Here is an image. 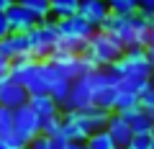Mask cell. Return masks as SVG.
<instances>
[{
    "instance_id": "obj_25",
    "label": "cell",
    "mask_w": 154,
    "mask_h": 149,
    "mask_svg": "<svg viewBox=\"0 0 154 149\" xmlns=\"http://www.w3.org/2000/svg\"><path fill=\"white\" fill-rule=\"evenodd\" d=\"M139 105H141V110L154 121V88H152V85H149V88L139 95Z\"/></svg>"
},
{
    "instance_id": "obj_34",
    "label": "cell",
    "mask_w": 154,
    "mask_h": 149,
    "mask_svg": "<svg viewBox=\"0 0 154 149\" xmlns=\"http://www.w3.org/2000/svg\"><path fill=\"white\" fill-rule=\"evenodd\" d=\"M146 49H154V26H152V31H149V41H146Z\"/></svg>"
},
{
    "instance_id": "obj_40",
    "label": "cell",
    "mask_w": 154,
    "mask_h": 149,
    "mask_svg": "<svg viewBox=\"0 0 154 149\" xmlns=\"http://www.w3.org/2000/svg\"><path fill=\"white\" fill-rule=\"evenodd\" d=\"M116 149H123V147H116Z\"/></svg>"
},
{
    "instance_id": "obj_16",
    "label": "cell",
    "mask_w": 154,
    "mask_h": 149,
    "mask_svg": "<svg viewBox=\"0 0 154 149\" xmlns=\"http://www.w3.org/2000/svg\"><path fill=\"white\" fill-rule=\"evenodd\" d=\"M110 77V75H108ZM116 98H118V88H116L113 82H105V85H100L98 90H95V95H93V105L95 108H100V110H108V113H113V108H116Z\"/></svg>"
},
{
    "instance_id": "obj_14",
    "label": "cell",
    "mask_w": 154,
    "mask_h": 149,
    "mask_svg": "<svg viewBox=\"0 0 154 149\" xmlns=\"http://www.w3.org/2000/svg\"><path fill=\"white\" fill-rule=\"evenodd\" d=\"M28 105L33 108V113H36V116L41 118V121H46V118H54V116H59V113H62L59 103H57V100L51 98L49 93L31 95V98H28Z\"/></svg>"
},
{
    "instance_id": "obj_41",
    "label": "cell",
    "mask_w": 154,
    "mask_h": 149,
    "mask_svg": "<svg viewBox=\"0 0 154 149\" xmlns=\"http://www.w3.org/2000/svg\"><path fill=\"white\" fill-rule=\"evenodd\" d=\"M21 149H28V147H21Z\"/></svg>"
},
{
    "instance_id": "obj_23",
    "label": "cell",
    "mask_w": 154,
    "mask_h": 149,
    "mask_svg": "<svg viewBox=\"0 0 154 149\" xmlns=\"http://www.w3.org/2000/svg\"><path fill=\"white\" fill-rule=\"evenodd\" d=\"M88 147L90 149H116V144H113V139H110V134L103 129V131L93 134V136L88 139Z\"/></svg>"
},
{
    "instance_id": "obj_7",
    "label": "cell",
    "mask_w": 154,
    "mask_h": 149,
    "mask_svg": "<svg viewBox=\"0 0 154 149\" xmlns=\"http://www.w3.org/2000/svg\"><path fill=\"white\" fill-rule=\"evenodd\" d=\"M13 131L26 144H31L36 136H41V118L33 113V108L28 103L13 110Z\"/></svg>"
},
{
    "instance_id": "obj_12",
    "label": "cell",
    "mask_w": 154,
    "mask_h": 149,
    "mask_svg": "<svg viewBox=\"0 0 154 149\" xmlns=\"http://www.w3.org/2000/svg\"><path fill=\"white\" fill-rule=\"evenodd\" d=\"M80 16L88 23H93L95 28H100L105 23V18L110 16L108 0H80Z\"/></svg>"
},
{
    "instance_id": "obj_38",
    "label": "cell",
    "mask_w": 154,
    "mask_h": 149,
    "mask_svg": "<svg viewBox=\"0 0 154 149\" xmlns=\"http://www.w3.org/2000/svg\"><path fill=\"white\" fill-rule=\"evenodd\" d=\"M152 88H154V70H152Z\"/></svg>"
},
{
    "instance_id": "obj_22",
    "label": "cell",
    "mask_w": 154,
    "mask_h": 149,
    "mask_svg": "<svg viewBox=\"0 0 154 149\" xmlns=\"http://www.w3.org/2000/svg\"><path fill=\"white\" fill-rule=\"evenodd\" d=\"M139 105V95L136 93H126V90H118V98H116V108L113 113H123V110H131Z\"/></svg>"
},
{
    "instance_id": "obj_36",
    "label": "cell",
    "mask_w": 154,
    "mask_h": 149,
    "mask_svg": "<svg viewBox=\"0 0 154 149\" xmlns=\"http://www.w3.org/2000/svg\"><path fill=\"white\" fill-rule=\"evenodd\" d=\"M69 149H90L88 144H69Z\"/></svg>"
},
{
    "instance_id": "obj_39",
    "label": "cell",
    "mask_w": 154,
    "mask_h": 149,
    "mask_svg": "<svg viewBox=\"0 0 154 149\" xmlns=\"http://www.w3.org/2000/svg\"><path fill=\"white\" fill-rule=\"evenodd\" d=\"M149 149H154V141H152V147H149Z\"/></svg>"
},
{
    "instance_id": "obj_31",
    "label": "cell",
    "mask_w": 154,
    "mask_h": 149,
    "mask_svg": "<svg viewBox=\"0 0 154 149\" xmlns=\"http://www.w3.org/2000/svg\"><path fill=\"white\" fill-rule=\"evenodd\" d=\"M5 80H11V59L0 57V82H5Z\"/></svg>"
},
{
    "instance_id": "obj_10",
    "label": "cell",
    "mask_w": 154,
    "mask_h": 149,
    "mask_svg": "<svg viewBox=\"0 0 154 149\" xmlns=\"http://www.w3.org/2000/svg\"><path fill=\"white\" fill-rule=\"evenodd\" d=\"M28 90L23 85H18L16 80H5V82H0V105H5V108L16 110L21 105L28 103Z\"/></svg>"
},
{
    "instance_id": "obj_24",
    "label": "cell",
    "mask_w": 154,
    "mask_h": 149,
    "mask_svg": "<svg viewBox=\"0 0 154 149\" xmlns=\"http://www.w3.org/2000/svg\"><path fill=\"white\" fill-rule=\"evenodd\" d=\"M62 113L59 116H54V118H46V121H41V136H59V131H62Z\"/></svg>"
},
{
    "instance_id": "obj_20",
    "label": "cell",
    "mask_w": 154,
    "mask_h": 149,
    "mask_svg": "<svg viewBox=\"0 0 154 149\" xmlns=\"http://www.w3.org/2000/svg\"><path fill=\"white\" fill-rule=\"evenodd\" d=\"M18 5H23L26 11H31L36 16V21H49L51 18V8H49V0H16Z\"/></svg>"
},
{
    "instance_id": "obj_28",
    "label": "cell",
    "mask_w": 154,
    "mask_h": 149,
    "mask_svg": "<svg viewBox=\"0 0 154 149\" xmlns=\"http://www.w3.org/2000/svg\"><path fill=\"white\" fill-rule=\"evenodd\" d=\"M139 13L152 23L154 21V0H139Z\"/></svg>"
},
{
    "instance_id": "obj_2",
    "label": "cell",
    "mask_w": 154,
    "mask_h": 149,
    "mask_svg": "<svg viewBox=\"0 0 154 149\" xmlns=\"http://www.w3.org/2000/svg\"><path fill=\"white\" fill-rule=\"evenodd\" d=\"M98 31L110 33L123 49H134V46H144V49H146L152 23H149L141 13H136V16H116V13H110Z\"/></svg>"
},
{
    "instance_id": "obj_3",
    "label": "cell",
    "mask_w": 154,
    "mask_h": 149,
    "mask_svg": "<svg viewBox=\"0 0 154 149\" xmlns=\"http://www.w3.org/2000/svg\"><path fill=\"white\" fill-rule=\"evenodd\" d=\"M57 23H59V46H64L72 54H85L88 41L95 36L98 28L93 23H88L80 13L72 18H64V21H57Z\"/></svg>"
},
{
    "instance_id": "obj_37",
    "label": "cell",
    "mask_w": 154,
    "mask_h": 149,
    "mask_svg": "<svg viewBox=\"0 0 154 149\" xmlns=\"http://www.w3.org/2000/svg\"><path fill=\"white\" fill-rule=\"evenodd\" d=\"M149 136H152V141H154V126H152V131H149Z\"/></svg>"
},
{
    "instance_id": "obj_18",
    "label": "cell",
    "mask_w": 154,
    "mask_h": 149,
    "mask_svg": "<svg viewBox=\"0 0 154 149\" xmlns=\"http://www.w3.org/2000/svg\"><path fill=\"white\" fill-rule=\"evenodd\" d=\"M36 67H38V62L31 59V57L11 62V80H16L18 85H26V80L33 75V70H36Z\"/></svg>"
},
{
    "instance_id": "obj_15",
    "label": "cell",
    "mask_w": 154,
    "mask_h": 149,
    "mask_svg": "<svg viewBox=\"0 0 154 149\" xmlns=\"http://www.w3.org/2000/svg\"><path fill=\"white\" fill-rule=\"evenodd\" d=\"M118 116H121L123 121H128V126H131L134 134H149L152 126H154V121L141 110V105H136V108H131V110H123V113H118Z\"/></svg>"
},
{
    "instance_id": "obj_1",
    "label": "cell",
    "mask_w": 154,
    "mask_h": 149,
    "mask_svg": "<svg viewBox=\"0 0 154 149\" xmlns=\"http://www.w3.org/2000/svg\"><path fill=\"white\" fill-rule=\"evenodd\" d=\"M108 75H110V82L118 90L141 95L152 85V64L146 59V49L144 46L126 49L121 59L108 67Z\"/></svg>"
},
{
    "instance_id": "obj_19",
    "label": "cell",
    "mask_w": 154,
    "mask_h": 149,
    "mask_svg": "<svg viewBox=\"0 0 154 149\" xmlns=\"http://www.w3.org/2000/svg\"><path fill=\"white\" fill-rule=\"evenodd\" d=\"M49 8L54 21H64L80 13V0H49Z\"/></svg>"
},
{
    "instance_id": "obj_30",
    "label": "cell",
    "mask_w": 154,
    "mask_h": 149,
    "mask_svg": "<svg viewBox=\"0 0 154 149\" xmlns=\"http://www.w3.org/2000/svg\"><path fill=\"white\" fill-rule=\"evenodd\" d=\"M3 139H5V141H8V144H11V147H13V149H21V147H28V144H26V141H23V139H21V136H18V134H16V131H11V134H5V136H3Z\"/></svg>"
},
{
    "instance_id": "obj_17",
    "label": "cell",
    "mask_w": 154,
    "mask_h": 149,
    "mask_svg": "<svg viewBox=\"0 0 154 149\" xmlns=\"http://www.w3.org/2000/svg\"><path fill=\"white\" fill-rule=\"evenodd\" d=\"M62 118H64V116H62ZM59 136H64L69 144H88L90 134L85 131V126H82L80 121H75V118H64V121H62Z\"/></svg>"
},
{
    "instance_id": "obj_33",
    "label": "cell",
    "mask_w": 154,
    "mask_h": 149,
    "mask_svg": "<svg viewBox=\"0 0 154 149\" xmlns=\"http://www.w3.org/2000/svg\"><path fill=\"white\" fill-rule=\"evenodd\" d=\"M13 5H16V0H0V13H8Z\"/></svg>"
},
{
    "instance_id": "obj_6",
    "label": "cell",
    "mask_w": 154,
    "mask_h": 149,
    "mask_svg": "<svg viewBox=\"0 0 154 149\" xmlns=\"http://www.w3.org/2000/svg\"><path fill=\"white\" fill-rule=\"evenodd\" d=\"M123 46L118 44V41L110 36V33L105 31H95V36L88 41V49H85V54L90 57V59L95 62V64L100 67V70H108L113 62H118L123 57Z\"/></svg>"
},
{
    "instance_id": "obj_5",
    "label": "cell",
    "mask_w": 154,
    "mask_h": 149,
    "mask_svg": "<svg viewBox=\"0 0 154 149\" xmlns=\"http://www.w3.org/2000/svg\"><path fill=\"white\" fill-rule=\"evenodd\" d=\"M28 44H31V57L36 62H46L51 57V51L59 44V23L54 18L41 21L31 33H28Z\"/></svg>"
},
{
    "instance_id": "obj_4",
    "label": "cell",
    "mask_w": 154,
    "mask_h": 149,
    "mask_svg": "<svg viewBox=\"0 0 154 149\" xmlns=\"http://www.w3.org/2000/svg\"><path fill=\"white\" fill-rule=\"evenodd\" d=\"M108 80H110V77H108V70H98V72H93V75L77 77L75 82H72L69 98H67L62 113H64V110H85V108H90V105H93L95 90H98L100 85H105Z\"/></svg>"
},
{
    "instance_id": "obj_27",
    "label": "cell",
    "mask_w": 154,
    "mask_h": 149,
    "mask_svg": "<svg viewBox=\"0 0 154 149\" xmlns=\"http://www.w3.org/2000/svg\"><path fill=\"white\" fill-rule=\"evenodd\" d=\"M149 147H152V136L149 134H134L131 144L126 149H149Z\"/></svg>"
},
{
    "instance_id": "obj_21",
    "label": "cell",
    "mask_w": 154,
    "mask_h": 149,
    "mask_svg": "<svg viewBox=\"0 0 154 149\" xmlns=\"http://www.w3.org/2000/svg\"><path fill=\"white\" fill-rule=\"evenodd\" d=\"M108 8L116 16H136L139 13V0H108Z\"/></svg>"
},
{
    "instance_id": "obj_26",
    "label": "cell",
    "mask_w": 154,
    "mask_h": 149,
    "mask_svg": "<svg viewBox=\"0 0 154 149\" xmlns=\"http://www.w3.org/2000/svg\"><path fill=\"white\" fill-rule=\"evenodd\" d=\"M11 131H13V110L0 105V136H5Z\"/></svg>"
},
{
    "instance_id": "obj_11",
    "label": "cell",
    "mask_w": 154,
    "mask_h": 149,
    "mask_svg": "<svg viewBox=\"0 0 154 149\" xmlns=\"http://www.w3.org/2000/svg\"><path fill=\"white\" fill-rule=\"evenodd\" d=\"M5 16H8V26H11V33H31L33 28L38 26L36 16H33L31 11H26L23 5H18V3L5 13Z\"/></svg>"
},
{
    "instance_id": "obj_8",
    "label": "cell",
    "mask_w": 154,
    "mask_h": 149,
    "mask_svg": "<svg viewBox=\"0 0 154 149\" xmlns=\"http://www.w3.org/2000/svg\"><path fill=\"white\" fill-rule=\"evenodd\" d=\"M62 116L80 121L90 136L98 134V131H103V129L108 126V121H110V113H108V110H100V108H95V105H90V108H85V110H64Z\"/></svg>"
},
{
    "instance_id": "obj_35",
    "label": "cell",
    "mask_w": 154,
    "mask_h": 149,
    "mask_svg": "<svg viewBox=\"0 0 154 149\" xmlns=\"http://www.w3.org/2000/svg\"><path fill=\"white\" fill-rule=\"evenodd\" d=\"M0 149H13V147H11V144H8V141H5L3 136H0Z\"/></svg>"
},
{
    "instance_id": "obj_13",
    "label": "cell",
    "mask_w": 154,
    "mask_h": 149,
    "mask_svg": "<svg viewBox=\"0 0 154 149\" xmlns=\"http://www.w3.org/2000/svg\"><path fill=\"white\" fill-rule=\"evenodd\" d=\"M105 131L110 134V139H113L116 147H123V149H126L128 144H131V139H134V131H131V126H128V121H123L118 113H110V121H108V126H105Z\"/></svg>"
},
{
    "instance_id": "obj_32",
    "label": "cell",
    "mask_w": 154,
    "mask_h": 149,
    "mask_svg": "<svg viewBox=\"0 0 154 149\" xmlns=\"http://www.w3.org/2000/svg\"><path fill=\"white\" fill-rule=\"evenodd\" d=\"M11 36V26H8V16L5 13H0V41L8 39Z\"/></svg>"
},
{
    "instance_id": "obj_29",
    "label": "cell",
    "mask_w": 154,
    "mask_h": 149,
    "mask_svg": "<svg viewBox=\"0 0 154 149\" xmlns=\"http://www.w3.org/2000/svg\"><path fill=\"white\" fill-rule=\"evenodd\" d=\"M28 149H51V136H36L28 144Z\"/></svg>"
},
{
    "instance_id": "obj_9",
    "label": "cell",
    "mask_w": 154,
    "mask_h": 149,
    "mask_svg": "<svg viewBox=\"0 0 154 149\" xmlns=\"http://www.w3.org/2000/svg\"><path fill=\"white\" fill-rule=\"evenodd\" d=\"M0 57L16 62V59H26L31 57V44H28V33H11L8 39L0 41ZM33 59V57H31Z\"/></svg>"
}]
</instances>
